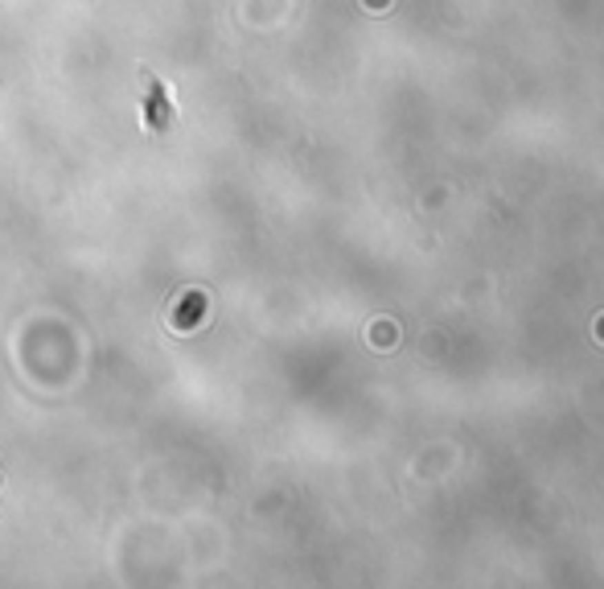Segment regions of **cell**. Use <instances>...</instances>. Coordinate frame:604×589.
<instances>
[{
    "instance_id": "obj_1",
    "label": "cell",
    "mask_w": 604,
    "mask_h": 589,
    "mask_svg": "<svg viewBox=\"0 0 604 589\" xmlns=\"http://www.w3.org/2000/svg\"><path fill=\"white\" fill-rule=\"evenodd\" d=\"M144 91H148V99H144V119H148V132H169V124H173V95L152 79V75H144Z\"/></svg>"
},
{
    "instance_id": "obj_2",
    "label": "cell",
    "mask_w": 604,
    "mask_h": 589,
    "mask_svg": "<svg viewBox=\"0 0 604 589\" xmlns=\"http://www.w3.org/2000/svg\"><path fill=\"white\" fill-rule=\"evenodd\" d=\"M601 338H604V318H601Z\"/></svg>"
}]
</instances>
